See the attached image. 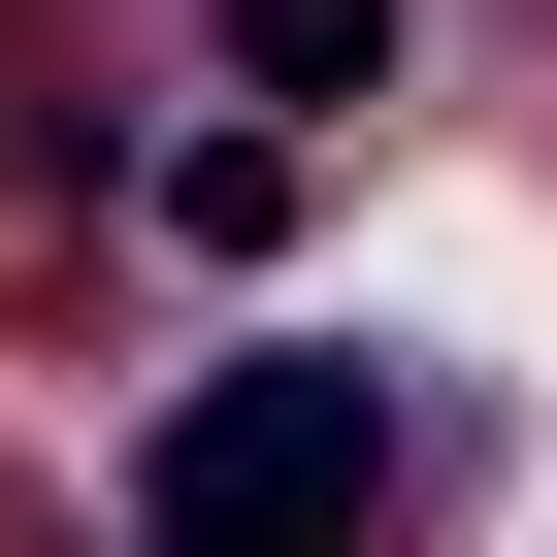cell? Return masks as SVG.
<instances>
[{
  "label": "cell",
  "mask_w": 557,
  "mask_h": 557,
  "mask_svg": "<svg viewBox=\"0 0 557 557\" xmlns=\"http://www.w3.org/2000/svg\"><path fill=\"white\" fill-rule=\"evenodd\" d=\"M361 492H394L361 361H230V394L164 426V557H361Z\"/></svg>",
  "instance_id": "cell-1"
},
{
  "label": "cell",
  "mask_w": 557,
  "mask_h": 557,
  "mask_svg": "<svg viewBox=\"0 0 557 557\" xmlns=\"http://www.w3.org/2000/svg\"><path fill=\"white\" fill-rule=\"evenodd\" d=\"M230 66H262V99H361V66H394V0H230Z\"/></svg>",
  "instance_id": "cell-2"
}]
</instances>
